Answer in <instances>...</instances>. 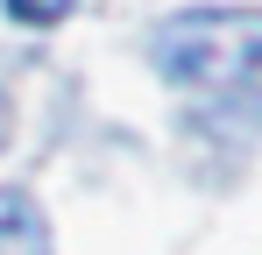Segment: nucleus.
Here are the masks:
<instances>
[{
  "instance_id": "nucleus-1",
  "label": "nucleus",
  "mask_w": 262,
  "mask_h": 255,
  "mask_svg": "<svg viewBox=\"0 0 262 255\" xmlns=\"http://www.w3.org/2000/svg\"><path fill=\"white\" fill-rule=\"evenodd\" d=\"M149 64L184 92L248 85L262 71V14L255 7H184V14H170L156 29Z\"/></svg>"
},
{
  "instance_id": "nucleus-4",
  "label": "nucleus",
  "mask_w": 262,
  "mask_h": 255,
  "mask_svg": "<svg viewBox=\"0 0 262 255\" xmlns=\"http://www.w3.org/2000/svg\"><path fill=\"white\" fill-rule=\"evenodd\" d=\"M7 128H14V114H7V92H0V149H7Z\"/></svg>"
},
{
  "instance_id": "nucleus-3",
  "label": "nucleus",
  "mask_w": 262,
  "mask_h": 255,
  "mask_svg": "<svg viewBox=\"0 0 262 255\" xmlns=\"http://www.w3.org/2000/svg\"><path fill=\"white\" fill-rule=\"evenodd\" d=\"M78 0H7V14L14 22H29V29H50V22H64Z\"/></svg>"
},
{
  "instance_id": "nucleus-2",
  "label": "nucleus",
  "mask_w": 262,
  "mask_h": 255,
  "mask_svg": "<svg viewBox=\"0 0 262 255\" xmlns=\"http://www.w3.org/2000/svg\"><path fill=\"white\" fill-rule=\"evenodd\" d=\"M0 255H57L50 248V220L21 184H0Z\"/></svg>"
}]
</instances>
